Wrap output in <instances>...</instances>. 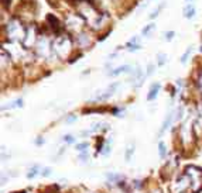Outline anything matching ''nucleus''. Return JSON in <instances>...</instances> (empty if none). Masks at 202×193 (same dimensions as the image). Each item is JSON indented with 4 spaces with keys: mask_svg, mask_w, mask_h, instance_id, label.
<instances>
[{
    "mask_svg": "<svg viewBox=\"0 0 202 193\" xmlns=\"http://www.w3.org/2000/svg\"><path fill=\"white\" fill-rule=\"evenodd\" d=\"M131 71V66L130 65H122V66H119V68H116L114 71H112L110 74V76H116V75H120V74H127V72H130Z\"/></svg>",
    "mask_w": 202,
    "mask_h": 193,
    "instance_id": "6",
    "label": "nucleus"
},
{
    "mask_svg": "<svg viewBox=\"0 0 202 193\" xmlns=\"http://www.w3.org/2000/svg\"><path fill=\"white\" fill-rule=\"evenodd\" d=\"M195 6L194 4H187V6L184 7V17L185 18H188V20H191V18H194L195 17Z\"/></svg>",
    "mask_w": 202,
    "mask_h": 193,
    "instance_id": "4",
    "label": "nucleus"
},
{
    "mask_svg": "<svg viewBox=\"0 0 202 193\" xmlns=\"http://www.w3.org/2000/svg\"><path fill=\"white\" fill-rule=\"evenodd\" d=\"M134 152V147H133V145H130V147H129L127 148V151H126V155H125V158H126V161H130V159H131V154H133Z\"/></svg>",
    "mask_w": 202,
    "mask_h": 193,
    "instance_id": "15",
    "label": "nucleus"
},
{
    "mask_svg": "<svg viewBox=\"0 0 202 193\" xmlns=\"http://www.w3.org/2000/svg\"><path fill=\"white\" fill-rule=\"evenodd\" d=\"M88 147H89V144H88V142H82V144H78V145H77V150L82 152V151H85Z\"/></svg>",
    "mask_w": 202,
    "mask_h": 193,
    "instance_id": "16",
    "label": "nucleus"
},
{
    "mask_svg": "<svg viewBox=\"0 0 202 193\" xmlns=\"http://www.w3.org/2000/svg\"><path fill=\"white\" fill-rule=\"evenodd\" d=\"M160 89H161V85H160V83H153V85H151L150 92H148V94H147L148 102H151V100L156 99L157 94H158V92H160Z\"/></svg>",
    "mask_w": 202,
    "mask_h": 193,
    "instance_id": "3",
    "label": "nucleus"
},
{
    "mask_svg": "<svg viewBox=\"0 0 202 193\" xmlns=\"http://www.w3.org/2000/svg\"><path fill=\"white\" fill-rule=\"evenodd\" d=\"M199 51H201V52H202V45H201V48H199Z\"/></svg>",
    "mask_w": 202,
    "mask_h": 193,
    "instance_id": "26",
    "label": "nucleus"
},
{
    "mask_svg": "<svg viewBox=\"0 0 202 193\" xmlns=\"http://www.w3.org/2000/svg\"><path fill=\"white\" fill-rule=\"evenodd\" d=\"M108 179L109 180H112V182H120L123 179V176L122 175H117V173H108Z\"/></svg>",
    "mask_w": 202,
    "mask_h": 193,
    "instance_id": "11",
    "label": "nucleus"
},
{
    "mask_svg": "<svg viewBox=\"0 0 202 193\" xmlns=\"http://www.w3.org/2000/svg\"><path fill=\"white\" fill-rule=\"evenodd\" d=\"M64 141L68 142V144H71V142H74V137L72 135H65L64 137Z\"/></svg>",
    "mask_w": 202,
    "mask_h": 193,
    "instance_id": "22",
    "label": "nucleus"
},
{
    "mask_svg": "<svg viewBox=\"0 0 202 193\" xmlns=\"http://www.w3.org/2000/svg\"><path fill=\"white\" fill-rule=\"evenodd\" d=\"M41 175L44 176V178H47V176L51 175V168H44L43 172H41Z\"/></svg>",
    "mask_w": 202,
    "mask_h": 193,
    "instance_id": "20",
    "label": "nucleus"
},
{
    "mask_svg": "<svg viewBox=\"0 0 202 193\" xmlns=\"http://www.w3.org/2000/svg\"><path fill=\"white\" fill-rule=\"evenodd\" d=\"M154 28H156V24H154V23H150V24H147V26H146L144 28L141 30V34H143V35H148V34H150L151 31H153Z\"/></svg>",
    "mask_w": 202,
    "mask_h": 193,
    "instance_id": "10",
    "label": "nucleus"
},
{
    "mask_svg": "<svg viewBox=\"0 0 202 193\" xmlns=\"http://www.w3.org/2000/svg\"><path fill=\"white\" fill-rule=\"evenodd\" d=\"M45 21H47V24H48V27L55 33V34H60V33L64 31L62 23L60 21V18H58V17H55V14L48 13V14L45 16Z\"/></svg>",
    "mask_w": 202,
    "mask_h": 193,
    "instance_id": "1",
    "label": "nucleus"
},
{
    "mask_svg": "<svg viewBox=\"0 0 202 193\" xmlns=\"http://www.w3.org/2000/svg\"><path fill=\"white\" fill-rule=\"evenodd\" d=\"M43 142H44L43 138H38V140H37V144H43Z\"/></svg>",
    "mask_w": 202,
    "mask_h": 193,
    "instance_id": "25",
    "label": "nucleus"
},
{
    "mask_svg": "<svg viewBox=\"0 0 202 193\" xmlns=\"http://www.w3.org/2000/svg\"><path fill=\"white\" fill-rule=\"evenodd\" d=\"M192 52V47H188L187 48V51L182 54V57H181V63H185L188 61V57H189V54Z\"/></svg>",
    "mask_w": 202,
    "mask_h": 193,
    "instance_id": "12",
    "label": "nucleus"
},
{
    "mask_svg": "<svg viewBox=\"0 0 202 193\" xmlns=\"http://www.w3.org/2000/svg\"><path fill=\"white\" fill-rule=\"evenodd\" d=\"M81 57H82V52H78V54H75L72 58H69V59H68V62H69V63H74L75 61H77V59H79Z\"/></svg>",
    "mask_w": 202,
    "mask_h": 193,
    "instance_id": "17",
    "label": "nucleus"
},
{
    "mask_svg": "<svg viewBox=\"0 0 202 193\" xmlns=\"http://www.w3.org/2000/svg\"><path fill=\"white\" fill-rule=\"evenodd\" d=\"M9 4H12V2H7V0H3V6H9Z\"/></svg>",
    "mask_w": 202,
    "mask_h": 193,
    "instance_id": "23",
    "label": "nucleus"
},
{
    "mask_svg": "<svg viewBox=\"0 0 202 193\" xmlns=\"http://www.w3.org/2000/svg\"><path fill=\"white\" fill-rule=\"evenodd\" d=\"M78 44H79L81 47L88 45V44H89V38H88V35H86V34H81L79 37H78Z\"/></svg>",
    "mask_w": 202,
    "mask_h": 193,
    "instance_id": "9",
    "label": "nucleus"
},
{
    "mask_svg": "<svg viewBox=\"0 0 202 193\" xmlns=\"http://www.w3.org/2000/svg\"><path fill=\"white\" fill-rule=\"evenodd\" d=\"M173 113H168L167 116H165V119H164V121H162V125H161V130H160V133H158V135H162L164 134V131L167 130L168 127H170V124H171V121H173Z\"/></svg>",
    "mask_w": 202,
    "mask_h": 193,
    "instance_id": "5",
    "label": "nucleus"
},
{
    "mask_svg": "<svg viewBox=\"0 0 202 193\" xmlns=\"http://www.w3.org/2000/svg\"><path fill=\"white\" fill-rule=\"evenodd\" d=\"M158 151H160V156H161V158H164L165 154H167V148H165V144L162 141L158 144Z\"/></svg>",
    "mask_w": 202,
    "mask_h": 193,
    "instance_id": "14",
    "label": "nucleus"
},
{
    "mask_svg": "<svg viewBox=\"0 0 202 193\" xmlns=\"http://www.w3.org/2000/svg\"><path fill=\"white\" fill-rule=\"evenodd\" d=\"M14 107H23V99H17L16 102H13L12 104H9V106H3V110H7V109H14Z\"/></svg>",
    "mask_w": 202,
    "mask_h": 193,
    "instance_id": "8",
    "label": "nucleus"
},
{
    "mask_svg": "<svg viewBox=\"0 0 202 193\" xmlns=\"http://www.w3.org/2000/svg\"><path fill=\"white\" fill-rule=\"evenodd\" d=\"M162 7H164V4H160V7H157V9H156V10H154V12H153V14H151V16H150V17H151V18H156V17H157V16H158V14H160V10H161V9H162Z\"/></svg>",
    "mask_w": 202,
    "mask_h": 193,
    "instance_id": "18",
    "label": "nucleus"
},
{
    "mask_svg": "<svg viewBox=\"0 0 202 193\" xmlns=\"http://www.w3.org/2000/svg\"><path fill=\"white\" fill-rule=\"evenodd\" d=\"M164 35H165V40L171 41L174 38V35H175V33H174V31H167V33H164Z\"/></svg>",
    "mask_w": 202,
    "mask_h": 193,
    "instance_id": "19",
    "label": "nucleus"
},
{
    "mask_svg": "<svg viewBox=\"0 0 202 193\" xmlns=\"http://www.w3.org/2000/svg\"><path fill=\"white\" fill-rule=\"evenodd\" d=\"M37 173H38V166H37V165H34V166L30 169V172H29V175H27V178L33 179V178H35V176H37Z\"/></svg>",
    "mask_w": 202,
    "mask_h": 193,
    "instance_id": "13",
    "label": "nucleus"
},
{
    "mask_svg": "<svg viewBox=\"0 0 202 193\" xmlns=\"http://www.w3.org/2000/svg\"><path fill=\"white\" fill-rule=\"evenodd\" d=\"M74 120H75V116H72V117H69V119L66 120V121H68V123H71V121H74Z\"/></svg>",
    "mask_w": 202,
    "mask_h": 193,
    "instance_id": "24",
    "label": "nucleus"
},
{
    "mask_svg": "<svg viewBox=\"0 0 202 193\" xmlns=\"http://www.w3.org/2000/svg\"><path fill=\"white\" fill-rule=\"evenodd\" d=\"M168 57L167 54H164V52H160V54H157V65L158 66H162L165 62H167Z\"/></svg>",
    "mask_w": 202,
    "mask_h": 193,
    "instance_id": "7",
    "label": "nucleus"
},
{
    "mask_svg": "<svg viewBox=\"0 0 202 193\" xmlns=\"http://www.w3.org/2000/svg\"><path fill=\"white\" fill-rule=\"evenodd\" d=\"M117 86H119V83H113V85H110V86H108V89L106 90H103V92H100V94L96 97V102H103V100H106V99H109V97L112 96V94L116 92V89H117Z\"/></svg>",
    "mask_w": 202,
    "mask_h": 193,
    "instance_id": "2",
    "label": "nucleus"
},
{
    "mask_svg": "<svg viewBox=\"0 0 202 193\" xmlns=\"http://www.w3.org/2000/svg\"><path fill=\"white\" fill-rule=\"evenodd\" d=\"M153 72H154V65H153V63H150V65H148V68H147V74H146V78L150 76Z\"/></svg>",
    "mask_w": 202,
    "mask_h": 193,
    "instance_id": "21",
    "label": "nucleus"
}]
</instances>
